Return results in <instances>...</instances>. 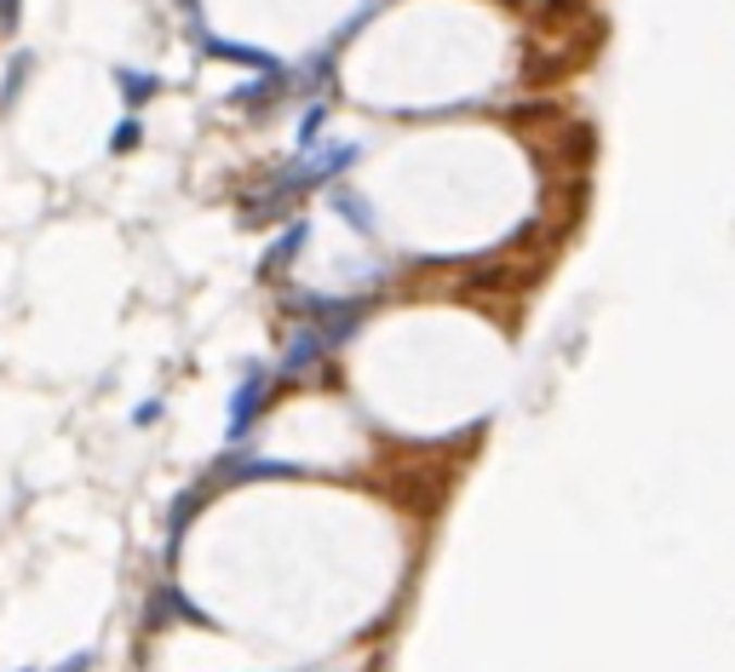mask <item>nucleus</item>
<instances>
[{"instance_id":"14","label":"nucleus","mask_w":735,"mask_h":672,"mask_svg":"<svg viewBox=\"0 0 735 672\" xmlns=\"http://www.w3.org/2000/svg\"><path fill=\"white\" fill-rule=\"evenodd\" d=\"M24 672H29V667H24Z\"/></svg>"},{"instance_id":"6","label":"nucleus","mask_w":735,"mask_h":672,"mask_svg":"<svg viewBox=\"0 0 735 672\" xmlns=\"http://www.w3.org/2000/svg\"><path fill=\"white\" fill-rule=\"evenodd\" d=\"M334 208H339L345 219H351V224H357V236H374V208H368V201H362V196H351V190H339V196H334Z\"/></svg>"},{"instance_id":"1","label":"nucleus","mask_w":735,"mask_h":672,"mask_svg":"<svg viewBox=\"0 0 735 672\" xmlns=\"http://www.w3.org/2000/svg\"><path fill=\"white\" fill-rule=\"evenodd\" d=\"M357 155H362L357 145H328V150L311 145V150L299 155V167H288V173L276 178V196H294V190H311V185H334V178L351 167Z\"/></svg>"},{"instance_id":"9","label":"nucleus","mask_w":735,"mask_h":672,"mask_svg":"<svg viewBox=\"0 0 735 672\" xmlns=\"http://www.w3.org/2000/svg\"><path fill=\"white\" fill-rule=\"evenodd\" d=\"M322 121H328V110H322V104H311V110H304V121H299V150H311V145H322Z\"/></svg>"},{"instance_id":"4","label":"nucleus","mask_w":735,"mask_h":672,"mask_svg":"<svg viewBox=\"0 0 735 672\" xmlns=\"http://www.w3.org/2000/svg\"><path fill=\"white\" fill-rule=\"evenodd\" d=\"M115 87H121V98H127V104H150V98L161 92V80H155L150 70H115Z\"/></svg>"},{"instance_id":"8","label":"nucleus","mask_w":735,"mask_h":672,"mask_svg":"<svg viewBox=\"0 0 735 672\" xmlns=\"http://www.w3.org/2000/svg\"><path fill=\"white\" fill-rule=\"evenodd\" d=\"M138 145H145V121H121V127L110 133V150L115 155H133Z\"/></svg>"},{"instance_id":"2","label":"nucleus","mask_w":735,"mask_h":672,"mask_svg":"<svg viewBox=\"0 0 735 672\" xmlns=\"http://www.w3.org/2000/svg\"><path fill=\"white\" fill-rule=\"evenodd\" d=\"M264 397H271V374L264 369H253L248 379L236 385V397H231V420H224V437L231 443H241L259 425V409H264Z\"/></svg>"},{"instance_id":"13","label":"nucleus","mask_w":735,"mask_h":672,"mask_svg":"<svg viewBox=\"0 0 735 672\" xmlns=\"http://www.w3.org/2000/svg\"><path fill=\"white\" fill-rule=\"evenodd\" d=\"M173 7H178V12H190V17H196V0H173Z\"/></svg>"},{"instance_id":"7","label":"nucleus","mask_w":735,"mask_h":672,"mask_svg":"<svg viewBox=\"0 0 735 672\" xmlns=\"http://www.w3.org/2000/svg\"><path fill=\"white\" fill-rule=\"evenodd\" d=\"M299 241H304V224H294V231H288V241H282V248H276L271 259H264V276H282V271H288V259L299 253Z\"/></svg>"},{"instance_id":"5","label":"nucleus","mask_w":735,"mask_h":672,"mask_svg":"<svg viewBox=\"0 0 735 672\" xmlns=\"http://www.w3.org/2000/svg\"><path fill=\"white\" fill-rule=\"evenodd\" d=\"M35 70V58L29 52H17L12 58V70H7V87H0V110H17V98H24V80Z\"/></svg>"},{"instance_id":"10","label":"nucleus","mask_w":735,"mask_h":672,"mask_svg":"<svg viewBox=\"0 0 735 672\" xmlns=\"http://www.w3.org/2000/svg\"><path fill=\"white\" fill-rule=\"evenodd\" d=\"M17 17H24V0H0V35H17Z\"/></svg>"},{"instance_id":"3","label":"nucleus","mask_w":735,"mask_h":672,"mask_svg":"<svg viewBox=\"0 0 735 672\" xmlns=\"http://www.w3.org/2000/svg\"><path fill=\"white\" fill-rule=\"evenodd\" d=\"M208 58H219V64H248V70H276L271 52L241 47V40H219V35H208Z\"/></svg>"},{"instance_id":"11","label":"nucleus","mask_w":735,"mask_h":672,"mask_svg":"<svg viewBox=\"0 0 735 672\" xmlns=\"http://www.w3.org/2000/svg\"><path fill=\"white\" fill-rule=\"evenodd\" d=\"M87 667H92V656H87V649H80V656H70V661L58 667V672H87Z\"/></svg>"},{"instance_id":"12","label":"nucleus","mask_w":735,"mask_h":672,"mask_svg":"<svg viewBox=\"0 0 735 672\" xmlns=\"http://www.w3.org/2000/svg\"><path fill=\"white\" fill-rule=\"evenodd\" d=\"M133 420H138V425H155V420H161V402H145V409H138Z\"/></svg>"}]
</instances>
